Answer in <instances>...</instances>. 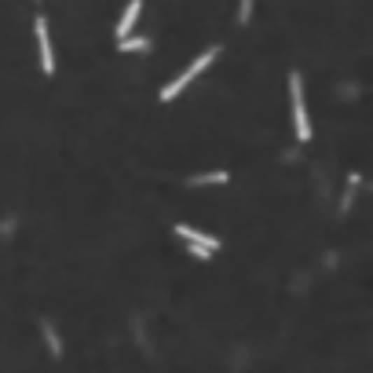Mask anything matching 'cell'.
<instances>
[{"instance_id": "cell-4", "label": "cell", "mask_w": 373, "mask_h": 373, "mask_svg": "<svg viewBox=\"0 0 373 373\" xmlns=\"http://www.w3.org/2000/svg\"><path fill=\"white\" fill-rule=\"evenodd\" d=\"M34 26H37V48H41V66H44V73H52V70H55V55H52V37H48V22H44V19H37Z\"/></svg>"}, {"instance_id": "cell-6", "label": "cell", "mask_w": 373, "mask_h": 373, "mask_svg": "<svg viewBox=\"0 0 373 373\" xmlns=\"http://www.w3.org/2000/svg\"><path fill=\"white\" fill-rule=\"evenodd\" d=\"M190 183H194V187H209V183H227V172H205V176H194Z\"/></svg>"}, {"instance_id": "cell-3", "label": "cell", "mask_w": 373, "mask_h": 373, "mask_svg": "<svg viewBox=\"0 0 373 373\" xmlns=\"http://www.w3.org/2000/svg\"><path fill=\"white\" fill-rule=\"evenodd\" d=\"M176 234L187 238L194 249H209V253H216V249H220V241H216L213 234H205V231H198V227H190V223H176Z\"/></svg>"}, {"instance_id": "cell-5", "label": "cell", "mask_w": 373, "mask_h": 373, "mask_svg": "<svg viewBox=\"0 0 373 373\" xmlns=\"http://www.w3.org/2000/svg\"><path fill=\"white\" fill-rule=\"evenodd\" d=\"M139 11H143V0H128V8H125L121 22H118V41H128V34H132V26L139 19Z\"/></svg>"}, {"instance_id": "cell-7", "label": "cell", "mask_w": 373, "mask_h": 373, "mask_svg": "<svg viewBox=\"0 0 373 373\" xmlns=\"http://www.w3.org/2000/svg\"><path fill=\"white\" fill-rule=\"evenodd\" d=\"M44 337H48V348H52V355H59L62 348H59V337H55V330H52V326H44Z\"/></svg>"}, {"instance_id": "cell-8", "label": "cell", "mask_w": 373, "mask_h": 373, "mask_svg": "<svg viewBox=\"0 0 373 373\" xmlns=\"http://www.w3.org/2000/svg\"><path fill=\"white\" fill-rule=\"evenodd\" d=\"M136 48H147V41H121V52H136Z\"/></svg>"}, {"instance_id": "cell-2", "label": "cell", "mask_w": 373, "mask_h": 373, "mask_svg": "<svg viewBox=\"0 0 373 373\" xmlns=\"http://www.w3.org/2000/svg\"><path fill=\"white\" fill-rule=\"evenodd\" d=\"M289 95H293V121H297V136L311 139V125H307V110H304V80L300 73L289 77Z\"/></svg>"}, {"instance_id": "cell-1", "label": "cell", "mask_w": 373, "mask_h": 373, "mask_svg": "<svg viewBox=\"0 0 373 373\" xmlns=\"http://www.w3.org/2000/svg\"><path fill=\"white\" fill-rule=\"evenodd\" d=\"M216 55H220L216 48H209V52H202V55L194 59V62H190V66H187V70H183L180 77L172 80V85H165V88H161V99H165V103H169V99H176V95H180V92H183V88H187L190 80L198 77V73H202L205 66H213V59H216Z\"/></svg>"}]
</instances>
